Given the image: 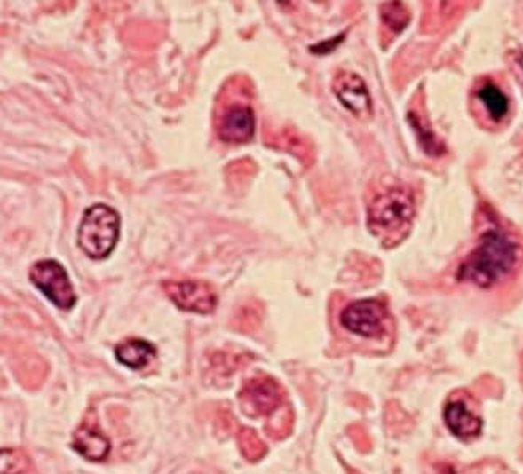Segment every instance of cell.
I'll return each mask as SVG.
<instances>
[{
	"mask_svg": "<svg viewBox=\"0 0 523 474\" xmlns=\"http://www.w3.org/2000/svg\"><path fill=\"white\" fill-rule=\"evenodd\" d=\"M523 260L520 244L506 231L493 228L482 234L474 250L458 268L456 279L480 288L504 282Z\"/></svg>",
	"mask_w": 523,
	"mask_h": 474,
	"instance_id": "1",
	"label": "cell"
},
{
	"mask_svg": "<svg viewBox=\"0 0 523 474\" xmlns=\"http://www.w3.org/2000/svg\"><path fill=\"white\" fill-rule=\"evenodd\" d=\"M416 201L406 186H385L368 206V228L384 247L401 244L409 236Z\"/></svg>",
	"mask_w": 523,
	"mask_h": 474,
	"instance_id": "2",
	"label": "cell"
},
{
	"mask_svg": "<svg viewBox=\"0 0 523 474\" xmlns=\"http://www.w3.org/2000/svg\"><path fill=\"white\" fill-rule=\"evenodd\" d=\"M122 218L114 207L92 204L78 226V247L91 260L108 258L120 239Z\"/></svg>",
	"mask_w": 523,
	"mask_h": 474,
	"instance_id": "3",
	"label": "cell"
},
{
	"mask_svg": "<svg viewBox=\"0 0 523 474\" xmlns=\"http://www.w3.org/2000/svg\"><path fill=\"white\" fill-rule=\"evenodd\" d=\"M29 279L54 306L64 311L75 306V290L61 263L56 260L37 261L29 271Z\"/></svg>",
	"mask_w": 523,
	"mask_h": 474,
	"instance_id": "4",
	"label": "cell"
},
{
	"mask_svg": "<svg viewBox=\"0 0 523 474\" xmlns=\"http://www.w3.org/2000/svg\"><path fill=\"white\" fill-rule=\"evenodd\" d=\"M217 134L225 144H249L255 136L257 118L249 100L233 99L221 106L215 118Z\"/></svg>",
	"mask_w": 523,
	"mask_h": 474,
	"instance_id": "5",
	"label": "cell"
},
{
	"mask_svg": "<svg viewBox=\"0 0 523 474\" xmlns=\"http://www.w3.org/2000/svg\"><path fill=\"white\" fill-rule=\"evenodd\" d=\"M162 288L175 306L196 314H212L218 304V295L212 283L196 279L166 280Z\"/></svg>",
	"mask_w": 523,
	"mask_h": 474,
	"instance_id": "6",
	"label": "cell"
},
{
	"mask_svg": "<svg viewBox=\"0 0 523 474\" xmlns=\"http://www.w3.org/2000/svg\"><path fill=\"white\" fill-rule=\"evenodd\" d=\"M239 399L243 413L250 417H261L281 407L285 401V391L273 377L258 375L245 383Z\"/></svg>",
	"mask_w": 523,
	"mask_h": 474,
	"instance_id": "7",
	"label": "cell"
},
{
	"mask_svg": "<svg viewBox=\"0 0 523 474\" xmlns=\"http://www.w3.org/2000/svg\"><path fill=\"white\" fill-rule=\"evenodd\" d=\"M472 106L474 114L479 120L486 122L487 128H498L508 122L511 114L508 92L492 77L482 78L474 86Z\"/></svg>",
	"mask_w": 523,
	"mask_h": 474,
	"instance_id": "8",
	"label": "cell"
},
{
	"mask_svg": "<svg viewBox=\"0 0 523 474\" xmlns=\"http://www.w3.org/2000/svg\"><path fill=\"white\" fill-rule=\"evenodd\" d=\"M387 307L377 299L355 301L342 311L341 323L344 328L363 337L380 336L385 329Z\"/></svg>",
	"mask_w": 523,
	"mask_h": 474,
	"instance_id": "9",
	"label": "cell"
},
{
	"mask_svg": "<svg viewBox=\"0 0 523 474\" xmlns=\"http://www.w3.org/2000/svg\"><path fill=\"white\" fill-rule=\"evenodd\" d=\"M333 91L342 106L357 118L372 115V100L363 78L353 72H339L333 82Z\"/></svg>",
	"mask_w": 523,
	"mask_h": 474,
	"instance_id": "10",
	"label": "cell"
},
{
	"mask_svg": "<svg viewBox=\"0 0 523 474\" xmlns=\"http://www.w3.org/2000/svg\"><path fill=\"white\" fill-rule=\"evenodd\" d=\"M74 447L91 462L107 459L110 452V441L96 429V422L86 419L74 435Z\"/></svg>",
	"mask_w": 523,
	"mask_h": 474,
	"instance_id": "11",
	"label": "cell"
},
{
	"mask_svg": "<svg viewBox=\"0 0 523 474\" xmlns=\"http://www.w3.org/2000/svg\"><path fill=\"white\" fill-rule=\"evenodd\" d=\"M444 421L448 423V430L463 439L476 438L482 431V421L468 411L466 406L460 401H452L446 406Z\"/></svg>",
	"mask_w": 523,
	"mask_h": 474,
	"instance_id": "12",
	"label": "cell"
},
{
	"mask_svg": "<svg viewBox=\"0 0 523 474\" xmlns=\"http://www.w3.org/2000/svg\"><path fill=\"white\" fill-rule=\"evenodd\" d=\"M115 355L124 367L131 369H142L156 357V349L155 345L147 343L144 339H128L122 344L116 345Z\"/></svg>",
	"mask_w": 523,
	"mask_h": 474,
	"instance_id": "13",
	"label": "cell"
},
{
	"mask_svg": "<svg viewBox=\"0 0 523 474\" xmlns=\"http://www.w3.org/2000/svg\"><path fill=\"white\" fill-rule=\"evenodd\" d=\"M13 369H15L18 381L23 383L24 389H28V391L38 389L42 383L45 381L46 373H48L45 361L38 359L36 355H29V357H24L23 359H18L13 365Z\"/></svg>",
	"mask_w": 523,
	"mask_h": 474,
	"instance_id": "14",
	"label": "cell"
},
{
	"mask_svg": "<svg viewBox=\"0 0 523 474\" xmlns=\"http://www.w3.org/2000/svg\"><path fill=\"white\" fill-rule=\"evenodd\" d=\"M293 422L295 415L289 406H281L277 411H273V415L265 422V433L273 439H285L293 430Z\"/></svg>",
	"mask_w": 523,
	"mask_h": 474,
	"instance_id": "15",
	"label": "cell"
},
{
	"mask_svg": "<svg viewBox=\"0 0 523 474\" xmlns=\"http://www.w3.org/2000/svg\"><path fill=\"white\" fill-rule=\"evenodd\" d=\"M237 443L243 457L249 462H258L267 454V446L261 441L255 430L241 429L237 435Z\"/></svg>",
	"mask_w": 523,
	"mask_h": 474,
	"instance_id": "16",
	"label": "cell"
},
{
	"mask_svg": "<svg viewBox=\"0 0 523 474\" xmlns=\"http://www.w3.org/2000/svg\"><path fill=\"white\" fill-rule=\"evenodd\" d=\"M382 21L387 24L388 29L394 34H400L409 23L410 16L401 2H387L380 7Z\"/></svg>",
	"mask_w": 523,
	"mask_h": 474,
	"instance_id": "17",
	"label": "cell"
},
{
	"mask_svg": "<svg viewBox=\"0 0 523 474\" xmlns=\"http://www.w3.org/2000/svg\"><path fill=\"white\" fill-rule=\"evenodd\" d=\"M29 459L21 449H4L0 452V473L24 474L29 470Z\"/></svg>",
	"mask_w": 523,
	"mask_h": 474,
	"instance_id": "18",
	"label": "cell"
},
{
	"mask_svg": "<svg viewBox=\"0 0 523 474\" xmlns=\"http://www.w3.org/2000/svg\"><path fill=\"white\" fill-rule=\"evenodd\" d=\"M237 422L229 409H220L217 414V430L220 435H229L235 429Z\"/></svg>",
	"mask_w": 523,
	"mask_h": 474,
	"instance_id": "19",
	"label": "cell"
},
{
	"mask_svg": "<svg viewBox=\"0 0 523 474\" xmlns=\"http://www.w3.org/2000/svg\"><path fill=\"white\" fill-rule=\"evenodd\" d=\"M512 64H514L517 77H519V82H520L523 88V51H516V53H512Z\"/></svg>",
	"mask_w": 523,
	"mask_h": 474,
	"instance_id": "20",
	"label": "cell"
},
{
	"mask_svg": "<svg viewBox=\"0 0 523 474\" xmlns=\"http://www.w3.org/2000/svg\"><path fill=\"white\" fill-rule=\"evenodd\" d=\"M409 122H412V126H414L416 130H420V124H418L417 116L410 115ZM417 134H424V132H422V130H417ZM422 142L425 144V150L428 152V146H434V138H432V134H425L424 138H422Z\"/></svg>",
	"mask_w": 523,
	"mask_h": 474,
	"instance_id": "21",
	"label": "cell"
}]
</instances>
